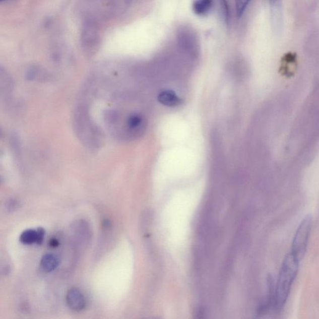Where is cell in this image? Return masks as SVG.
Returning a JSON list of instances; mask_svg holds the SVG:
<instances>
[{
    "instance_id": "7a4b0ae2",
    "label": "cell",
    "mask_w": 319,
    "mask_h": 319,
    "mask_svg": "<svg viewBox=\"0 0 319 319\" xmlns=\"http://www.w3.org/2000/svg\"><path fill=\"white\" fill-rule=\"evenodd\" d=\"M300 261L290 252L286 256L275 284L274 308L283 309L289 296L292 284L299 271Z\"/></svg>"
},
{
    "instance_id": "8fae6325",
    "label": "cell",
    "mask_w": 319,
    "mask_h": 319,
    "mask_svg": "<svg viewBox=\"0 0 319 319\" xmlns=\"http://www.w3.org/2000/svg\"><path fill=\"white\" fill-rule=\"evenodd\" d=\"M19 205V203L17 201H15V200H10L7 205L8 207H9V210H15V209H17Z\"/></svg>"
},
{
    "instance_id": "5b68a950",
    "label": "cell",
    "mask_w": 319,
    "mask_h": 319,
    "mask_svg": "<svg viewBox=\"0 0 319 319\" xmlns=\"http://www.w3.org/2000/svg\"><path fill=\"white\" fill-rule=\"evenodd\" d=\"M44 236H45V231L43 228L29 229L24 231L21 234L20 240L24 244H41L43 241Z\"/></svg>"
},
{
    "instance_id": "52a82bcc",
    "label": "cell",
    "mask_w": 319,
    "mask_h": 319,
    "mask_svg": "<svg viewBox=\"0 0 319 319\" xmlns=\"http://www.w3.org/2000/svg\"><path fill=\"white\" fill-rule=\"evenodd\" d=\"M159 101L165 106L175 107L181 103V100L176 96L175 92L171 91H165L159 94Z\"/></svg>"
},
{
    "instance_id": "9c48e42d",
    "label": "cell",
    "mask_w": 319,
    "mask_h": 319,
    "mask_svg": "<svg viewBox=\"0 0 319 319\" xmlns=\"http://www.w3.org/2000/svg\"><path fill=\"white\" fill-rule=\"evenodd\" d=\"M212 6V0H195L193 9L198 15H205L210 11Z\"/></svg>"
},
{
    "instance_id": "7c38bea8",
    "label": "cell",
    "mask_w": 319,
    "mask_h": 319,
    "mask_svg": "<svg viewBox=\"0 0 319 319\" xmlns=\"http://www.w3.org/2000/svg\"><path fill=\"white\" fill-rule=\"evenodd\" d=\"M50 244H51V246H52L56 247L59 245V242H58L56 239H54L51 240V242H50Z\"/></svg>"
},
{
    "instance_id": "5bb4252c",
    "label": "cell",
    "mask_w": 319,
    "mask_h": 319,
    "mask_svg": "<svg viewBox=\"0 0 319 319\" xmlns=\"http://www.w3.org/2000/svg\"><path fill=\"white\" fill-rule=\"evenodd\" d=\"M7 1H10V0H0V2H7Z\"/></svg>"
},
{
    "instance_id": "8992f818",
    "label": "cell",
    "mask_w": 319,
    "mask_h": 319,
    "mask_svg": "<svg viewBox=\"0 0 319 319\" xmlns=\"http://www.w3.org/2000/svg\"><path fill=\"white\" fill-rule=\"evenodd\" d=\"M60 263L59 258L52 253H47L42 257L40 262V269L44 273H51L56 270Z\"/></svg>"
},
{
    "instance_id": "ba28073f",
    "label": "cell",
    "mask_w": 319,
    "mask_h": 319,
    "mask_svg": "<svg viewBox=\"0 0 319 319\" xmlns=\"http://www.w3.org/2000/svg\"><path fill=\"white\" fill-rule=\"evenodd\" d=\"M95 30H96V28L92 26H88L84 29V33L83 35V45L89 50L93 48L97 45V34Z\"/></svg>"
},
{
    "instance_id": "30bf717a",
    "label": "cell",
    "mask_w": 319,
    "mask_h": 319,
    "mask_svg": "<svg viewBox=\"0 0 319 319\" xmlns=\"http://www.w3.org/2000/svg\"><path fill=\"white\" fill-rule=\"evenodd\" d=\"M250 0H235L236 12L238 17H241L248 5Z\"/></svg>"
},
{
    "instance_id": "3957f363",
    "label": "cell",
    "mask_w": 319,
    "mask_h": 319,
    "mask_svg": "<svg viewBox=\"0 0 319 319\" xmlns=\"http://www.w3.org/2000/svg\"><path fill=\"white\" fill-rule=\"evenodd\" d=\"M312 226V216L307 215L302 219L295 233L291 252L300 262L306 252Z\"/></svg>"
},
{
    "instance_id": "277c9868",
    "label": "cell",
    "mask_w": 319,
    "mask_h": 319,
    "mask_svg": "<svg viewBox=\"0 0 319 319\" xmlns=\"http://www.w3.org/2000/svg\"><path fill=\"white\" fill-rule=\"evenodd\" d=\"M67 302L69 307L75 311L83 310L86 305L85 297L76 287H72L68 291Z\"/></svg>"
},
{
    "instance_id": "6da1fadb",
    "label": "cell",
    "mask_w": 319,
    "mask_h": 319,
    "mask_svg": "<svg viewBox=\"0 0 319 319\" xmlns=\"http://www.w3.org/2000/svg\"><path fill=\"white\" fill-rule=\"evenodd\" d=\"M75 131L80 141L89 149L96 150L103 143L102 132L89 115V110L85 106L76 109L73 117Z\"/></svg>"
},
{
    "instance_id": "4fadbf2b",
    "label": "cell",
    "mask_w": 319,
    "mask_h": 319,
    "mask_svg": "<svg viewBox=\"0 0 319 319\" xmlns=\"http://www.w3.org/2000/svg\"><path fill=\"white\" fill-rule=\"evenodd\" d=\"M271 4H273V3H277L281 2V0H270Z\"/></svg>"
}]
</instances>
